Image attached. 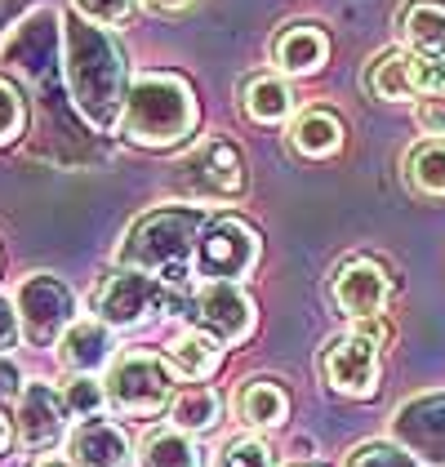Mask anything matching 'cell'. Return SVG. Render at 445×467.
Segmentation results:
<instances>
[{
	"instance_id": "1",
	"label": "cell",
	"mask_w": 445,
	"mask_h": 467,
	"mask_svg": "<svg viewBox=\"0 0 445 467\" xmlns=\"http://www.w3.org/2000/svg\"><path fill=\"white\" fill-rule=\"evenodd\" d=\"M67 80L76 108L94 130H116V120H125V54L103 27L80 18L67 23Z\"/></svg>"
},
{
	"instance_id": "2",
	"label": "cell",
	"mask_w": 445,
	"mask_h": 467,
	"mask_svg": "<svg viewBox=\"0 0 445 467\" xmlns=\"http://www.w3.org/2000/svg\"><path fill=\"white\" fill-rule=\"evenodd\" d=\"M120 125L139 147H174L196 125V99H191L187 80H179V76L148 72L129 85Z\"/></svg>"
},
{
	"instance_id": "3",
	"label": "cell",
	"mask_w": 445,
	"mask_h": 467,
	"mask_svg": "<svg viewBox=\"0 0 445 467\" xmlns=\"http://www.w3.org/2000/svg\"><path fill=\"white\" fill-rule=\"evenodd\" d=\"M196 227H201L196 210H156L129 232L120 263L134 272H148L156 281H179V276H187L191 241H201Z\"/></svg>"
},
{
	"instance_id": "4",
	"label": "cell",
	"mask_w": 445,
	"mask_h": 467,
	"mask_svg": "<svg viewBox=\"0 0 445 467\" xmlns=\"http://www.w3.org/2000/svg\"><path fill=\"white\" fill-rule=\"evenodd\" d=\"M170 365L148 357V352H129L111 365L108 374V405L125 419H151L156 410L170 405Z\"/></svg>"
},
{
	"instance_id": "5",
	"label": "cell",
	"mask_w": 445,
	"mask_h": 467,
	"mask_svg": "<svg viewBox=\"0 0 445 467\" xmlns=\"http://www.w3.org/2000/svg\"><path fill=\"white\" fill-rule=\"evenodd\" d=\"M94 307H98V321L111 325V329H134V325H148L156 312L170 307V289L148 272L120 267L98 285Z\"/></svg>"
},
{
	"instance_id": "6",
	"label": "cell",
	"mask_w": 445,
	"mask_h": 467,
	"mask_svg": "<svg viewBox=\"0 0 445 467\" xmlns=\"http://www.w3.org/2000/svg\"><path fill=\"white\" fill-rule=\"evenodd\" d=\"M259 263V236L241 223V218H214L205 223L201 241H196V272L210 281H232L245 276Z\"/></svg>"
},
{
	"instance_id": "7",
	"label": "cell",
	"mask_w": 445,
	"mask_h": 467,
	"mask_svg": "<svg viewBox=\"0 0 445 467\" xmlns=\"http://www.w3.org/2000/svg\"><path fill=\"white\" fill-rule=\"evenodd\" d=\"M321 379L338 396H374L378 392V343L361 329L330 338L321 352Z\"/></svg>"
},
{
	"instance_id": "8",
	"label": "cell",
	"mask_w": 445,
	"mask_h": 467,
	"mask_svg": "<svg viewBox=\"0 0 445 467\" xmlns=\"http://www.w3.org/2000/svg\"><path fill=\"white\" fill-rule=\"evenodd\" d=\"M179 170H183L179 182L187 187V196H201V201H232L245 192V161L222 139H205Z\"/></svg>"
},
{
	"instance_id": "9",
	"label": "cell",
	"mask_w": 445,
	"mask_h": 467,
	"mask_svg": "<svg viewBox=\"0 0 445 467\" xmlns=\"http://www.w3.org/2000/svg\"><path fill=\"white\" fill-rule=\"evenodd\" d=\"M14 307H18L23 334H27L32 343H54L58 334L72 329V294L63 289V281H54V276L23 281L18 294H14Z\"/></svg>"
},
{
	"instance_id": "10",
	"label": "cell",
	"mask_w": 445,
	"mask_h": 467,
	"mask_svg": "<svg viewBox=\"0 0 445 467\" xmlns=\"http://www.w3.org/2000/svg\"><path fill=\"white\" fill-rule=\"evenodd\" d=\"M392 436L419 463L445 467V392H428L406 400L397 410V419H392Z\"/></svg>"
},
{
	"instance_id": "11",
	"label": "cell",
	"mask_w": 445,
	"mask_h": 467,
	"mask_svg": "<svg viewBox=\"0 0 445 467\" xmlns=\"http://www.w3.org/2000/svg\"><path fill=\"white\" fill-rule=\"evenodd\" d=\"M388 298H392V276H388L383 263L352 258V263L338 267V276H334V303H338L343 317H352V321H378V312L388 307Z\"/></svg>"
},
{
	"instance_id": "12",
	"label": "cell",
	"mask_w": 445,
	"mask_h": 467,
	"mask_svg": "<svg viewBox=\"0 0 445 467\" xmlns=\"http://www.w3.org/2000/svg\"><path fill=\"white\" fill-rule=\"evenodd\" d=\"M191 317H196V325L205 334H214L219 343H241L254 329V303L245 298V289L232 285V281H210V285L196 294Z\"/></svg>"
},
{
	"instance_id": "13",
	"label": "cell",
	"mask_w": 445,
	"mask_h": 467,
	"mask_svg": "<svg viewBox=\"0 0 445 467\" xmlns=\"http://www.w3.org/2000/svg\"><path fill=\"white\" fill-rule=\"evenodd\" d=\"M63 396L54 392L49 383H27L23 388V405H18V441L27 450H49L63 436Z\"/></svg>"
},
{
	"instance_id": "14",
	"label": "cell",
	"mask_w": 445,
	"mask_h": 467,
	"mask_svg": "<svg viewBox=\"0 0 445 467\" xmlns=\"http://www.w3.org/2000/svg\"><path fill=\"white\" fill-rule=\"evenodd\" d=\"M67 454H72V467H125L129 463V441L108 419H89L72 431Z\"/></svg>"
},
{
	"instance_id": "15",
	"label": "cell",
	"mask_w": 445,
	"mask_h": 467,
	"mask_svg": "<svg viewBox=\"0 0 445 467\" xmlns=\"http://www.w3.org/2000/svg\"><path fill=\"white\" fill-rule=\"evenodd\" d=\"M326 54H330V40L326 32H316V27H307V23H298V27H285L276 45H272V58H276V67L290 76H312L321 63H326Z\"/></svg>"
},
{
	"instance_id": "16",
	"label": "cell",
	"mask_w": 445,
	"mask_h": 467,
	"mask_svg": "<svg viewBox=\"0 0 445 467\" xmlns=\"http://www.w3.org/2000/svg\"><path fill=\"white\" fill-rule=\"evenodd\" d=\"M111 325L103 321H72V329L63 334V365L76 374H94L111 360Z\"/></svg>"
},
{
	"instance_id": "17",
	"label": "cell",
	"mask_w": 445,
	"mask_h": 467,
	"mask_svg": "<svg viewBox=\"0 0 445 467\" xmlns=\"http://www.w3.org/2000/svg\"><path fill=\"white\" fill-rule=\"evenodd\" d=\"M290 147L307 161H321V156H334L343 147V120L334 111H303L295 125H290Z\"/></svg>"
},
{
	"instance_id": "18",
	"label": "cell",
	"mask_w": 445,
	"mask_h": 467,
	"mask_svg": "<svg viewBox=\"0 0 445 467\" xmlns=\"http://www.w3.org/2000/svg\"><path fill=\"white\" fill-rule=\"evenodd\" d=\"M236 414L259 431L281 428V423L290 419V396L281 392L276 383H267V379H254V383H245L241 396H236Z\"/></svg>"
},
{
	"instance_id": "19",
	"label": "cell",
	"mask_w": 445,
	"mask_h": 467,
	"mask_svg": "<svg viewBox=\"0 0 445 467\" xmlns=\"http://www.w3.org/2000/svg\"><path fill=\"white\" fill-rule=\"evenodd\" d=\"M401 36L414 54H445V5L414 0L401 9Z\"/></svg>"
},
{
	"instance_id": "20",
	"label": "cell",
	"mask_w": 445,
	"mask_h": 467,
	"mask_svg": "<svg viewBox=\"0 0 445 467\" xmlns=\"http://www.w3.org/2000/svg\"><path fill=\"white\" fill-rule=\"evenodd\" d=\"M241 103H245V116H250V120L276 125V120H285V116L295 111V94H290V85L276 80V76H250Z\"/></svg>"
},
{
	"instance_id": "21",
	"label": "cell",
	"mask_w": 445,
	"mask_h": 467,
	"mask_svg": "<svg viewBox=\"0 0 445 467\" xmlns=\"http://www.w3.org/2000/svg\"><path fill=\"white\" fill-rule=\"evenodd\" d=\"M366 89H370L374 99H383V103H401L414 94V80H409V54L401 49H388V54H378L370 63V72H366Z\"/></svg>"
},
{
	"instance_id": "22",
	"label": "cell",
	"mask_w": 445,
	"mask_h": 467,
	"mask_svg": "<svg viewBox=\"0 0 445 467\" xmlns=\"http://www.w3.org/2000/svg\"><path fill=\"white\" fill-rule=\"evenodd\" d=\"M219 357H222L219 338L205 334V329H196V334H183V338L170 348V369L183 374V379H205V374H214Z\"/></svg>"
},
{
	"instance_id": "23",
	"label": "cell",
	"mask_w": 445,
	"mask_h": 467,
	"mask_svg": "<svg viewBox=\"0 0 445 467\" xmlns=\"http://www.w3.org/2000/svg\"><path fill=\"white\" fill-rule=\"evenodd\" d=\"M139 467H201V450L179 428L148 431L143 436V450H139Z\"/></svg>"
},
{
	"instance_id": "24",
	"label": "cell",
	"mask_w": 445,
	"mask_h": 467,
	"mask_svg": "<svg viewBox=\"0 0 445 467\" xmlns=\"http://www.w3.org/2000/svg\"><path fill=\"white\" fill-rule=\"evenodd\" d=\"M406 182L419 196H445V139H428L409 151Z\"/></svg>"
},
{
	"instance_id": "25",
	"label": "cell",
	"mask_w": 445,
	"mask_h": 467,
	"mask_svg": "<svg viewBox=\"0 0 445 467\" xmlns=\"http://www.w3.org/2000/svg\"><path fill=\"white\" fill-rule=\"evenodd\" d=\"M222 414V400L214 388H187L183 396H174V405H170V419H174V428L187 431V436H196V431H210L219 423Z\"/></svg>"
},
{
	"instance_id": "26",
	"label": "cell",
	"mask_w": 445,
	"mask_h": 467,
	"mask_svg": "<svg viewBox=\"0 0 445 467\" xmlns=\"http://www.w3.org/2000/svg\"><path fill=\"white\" fill-rule=\"evenodd\" d=\"M347 467H423L409 450L392 445V441H366L347 454Z\"/></svg>"
},
{
	"instance_id": "27",
	"label": "cell",
	"mask_w": 445,
	"mask_h": 467,
	"mask_svg": "<svg viewBox=\"0 0 445 467\" xmlns=\"http://www.w3.org/2000/svg\"><path fill=\"white\" fill-rule=\"evenodd\" d=\"M409 80H414V94L441 99L445 94V54H409Z\"/></svg>"
},
{
	"instance_id": "28",
	"label": "cell",
	"mask_w": 445,
	"mask_h": 467,
	"mask_svg": "<svg viewBox=\"0 0 445 467\" xmlns=\"http://www.w3.org/2000/svg\"><path fill=\"white\" fill-rule=\"evenodd\" d=\"M103 400H108V388H98L89 374H76L72 383H67V392H63V405L72 414H80V419H94L103 410Z\"/></svg>"
},
{
	"instance_id": "29",
	"label": "cell",
	"mask_w": 445,
	"mask_h": 467,
	"mask_svg": "<svg viewBox=\"0 0 445 467\" xmlns=\"http://www.w3.org/2000/svg\"><path fill=\"white\" fill-rule=\"evenodd\" d=\"M23 125H27V108H23L18 89L9 80H0V147L14 143L23 134Z\"/></svg>"
},
{
	"instance_id": "30",
	"label": "cell",
	"mask_w": 445,
	"mask_h": 467,
	"mask_svg": "<svg viewBox=\"0 0 445 467\" xmlns=\"http://www.w3.org/2000/svg\"><path fill=\"white\" fill-rule=\"evenodd\" d=\"M76 14L94 27H116L134 14V0H76Z\"/></svg>"
},
{
	"instance_id": "31",
	"label": "cell",
	"mask_w": 445,
	"mask_h": 467,
	"mask_svg": "<svg viewBox=\"0 0 445 467\" xmlns=\"http://www.w3.org/2000/svg\"><path fill=\"white\" fill-rule=\"evenodd\" d=\"M219 467H272V450L254 436H241L219 454Z\"/></svg>"
},
{
	"instance_id": "32",
	"label": "cell",
	"mask_w": 445,
	"mask_h": 467,
	"mask_svg": "<svg viewBox=\"0 0 445 467\" xmlns=\"http://www.w3.org/2000/svg\"><path fill=\"white\" fill-rule=\"evenodd\" d=\"M414 116H419V125H423L428 134H445V94L441 99H423Z\"/></svg>"
},
{
	"instance_id": "33",
	"label": "cell",
	"mask_w": 445,
	"mask_h": 467,
	"mask_svg": "<svg viewBox=\"0 0 445 467\" xmlns=\"http://www.w3.org/2000/svg\"><path fill=\"white\" fill-rule=\"evenodd\" d=\"M18 343V307H9V298H0V357Z\"/></svg>"
},
{
	"instance_id": "34",
	"label": "cell",
	"mask_w": 445,
	"mask_h": 467,
	"mask_svg": "<svg viewBox=\"0 0 445 467\" xmlns=\"http://www.w3.org/2000/svg\"><path fill=\"white\" fill-rule=\"evenodd\" d=\"M14 388H18V369H14L9 360L0 357V396H9Z\"/></svg>"
},
{
	"instance_id": "35",
	"label": "cell",
	"mask_w": 445,
	"mask_h": 467,
	"mask_svg": "<svg viewBox=\"0 0 445 467\" xmlns=\"http://www.w3.org/2000/svg\"><path fill=\"white\" fill-rule=\"evenodd\" d=\"M148 5H156V9H165V14H179V9H187V5H196V0H148Z\"/></svg>"
},
{
	"instance_id": "36",
	"label": "cell",
	"mask_w": 445,
	"mask_h": 467,
	"mask_svg": "<svg viewBox=\"0 0 445 467\" xmlns=\"http://www.w3.org/2000/svg\"><path fill=\"white\" fill-rule=\"evenodd\" d=\"M5 445H9V414L0 410V450H5Z\"/></svg>"
},
{
	"instance_id": "37",
	"label": "cell",
	"mask_w": 445,
	"mask_h": 467,
	"mask_svg": "<svg viewBox=\"0 0 445 467\" xmlns=\"http://www.w3.org/2000/svg\"><path fill=\"white\" fill-rule=\"evenodd\" d=\"M45 467H67V463H45Z\"/></svg>"
},
{
	"instance_id": "38",
	"label": "cell",
	"mask_w": 445,
	"mask_h": 467,
	"mask_svg": "<svg viewBox=\"0 0 445 467\" xmlns=\"http://www.w3.org/2000/svg\"><path fill=\"white\" fill-rule=\"evenodd\" d=\"M303 467H307V463H303Z\"/></svg>"
}]
</instances>
